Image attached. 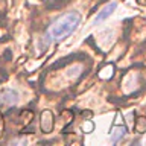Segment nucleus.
<instances>
[{"label": "nucleus", "mask_w": 146, "mask_h": 146, "mask_svg": "<svg viewBox=\"0 0 146 146\" xmlns=\"http://www.w3.org/2000/svg\"><path fill=\"white\" fill-rule=\"evenodd\" d=\"M79 25H81V14L79 12L72 11V12L64 14L59 18H56L50 25L49 29L46 31L44 41L47 44L55 43V41H61L64 38H67L70 34H73Z\"/></svg>", "instance_id": "nucleus-1"}, {"label": "nucleus", "mask_w": 146, "mask_h": 146, "mask_svg": "<svg viewBox=\"0 0 146 146\" xmlns=\"http://www.w3.org/2000/svg\"><path fill=\"white\" fill-rule=\"evenodd\" d=\"M18 102V93L12 88H6L0 91V105H15Z\"/></svg>", "instance_id": "nucleus-2"}, {"label": "nucleus", "mask_w": 146, "mask_h": 146, "mask_svg": "<svg viewBox=\"0 0 146 146\" xmlns=\"http://www.w3.org/2000/svg\"><path fill=\"white\" fill-rule=\"evenodd\" d=\"M40 126H41V131L43 132H50L52 131V128H53V114H52V111L44 110V111L41 113Z\"/></svg>", "instance_id": "nucleus-3"}, {"label": "nucleus", "mask_w": 146, "mask_h": 146, "mask_svg": "<svg viewBox=\"0 0 146 146\" xmlns=\"http://www.w3.org/2000/svg\"><path fill=\"white\" fill-rule=\"evenodd\" d=\"M116 8H117V3H116V2H111V3L105 5V6L100 9V12H98V15H96V18H94V23L98 25V23L107 20V18L114 12V9H116Z\"/></svg>", "instance_id": "nucleus-4"}, {"label": "nucleus", "mask_w": 146, "mask_h": 146, "mask_svg": "<svg viewBox=\"0 0 146 146\" xmlns=\"http://www.w3.org/2000/svg\"><path fill=\"white\" fill-rule=\"evenodd\" d=\"M126 134V128L125 126H117L114 128L113 132H111V143H117L120 139H123Z\"/></svg>", "instance_id": "nucleus-5"}, {"label": "nucleus", "mask_w": 146, "mask_h": 146, "mask_svg": "<svg viewBox=\"0 0 146 146\" xmlns=\"http://www.w3.org/2000/svg\"><path fill=\"white\" fill-rule=\"evenodd\" d=\"M134 131L137 132V134H143V132H146V117L145 116H139L135 119Z\"/></svg>", "instance_id": "nucleus-6"}, {"label": "nucleus", "mask_w": 146, "mask_h": 146, "mask_svg": "<svg viewBox=\"0 0 146 146\" xmlns=\"http://www.w3.org/2000/svg\"><path fill=\"white\" fill-rule=\"evenodd\" d=\"M82 129H84L85 132H90L91 129H93V123H91V122H87V125L84 123V125H82Z\"/></svg>", "instance_id": "nucleus-7"}]
</instances>
